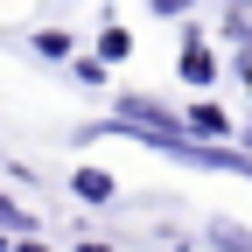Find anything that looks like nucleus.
Wrapping results in <instances>:
<instances>
[{"label":"nucleus","mask_w":252,"mask_h":252,"mask_svg":"<svg viewBox=\"0 0 252 252\" xmlns=\"http://www.w3.org/2000/svg\"><path fill=\"white\" fill-rule=\"evenodd\" d=\"M119 119H126V126H140V133H182L175 112H168V105H154V98H119Z\"/></svg>","instance_id":"f257e3e1"},{"label":"nucleus","mask_w":252,"mask_h":252,"mask_svg":"<svg viewBox=\"0 0 252 252\" xmlns=\"http://www.w3.org/2000/svg\"><path fill=\"white\" fill-rule=\"evenodd\" d=\"M70 189H77L84 203H112V175H105V168H77V175H70Z\"/></svg>","instance_id":"f03ea898"},{"label":"nucleus","mask_w":252,"mask_h":252,"mask_svg":"<svg viewBox=\"0 0 252 252\" xmlns=\"http://www.w3.org/2000/svg\"><path fill=\"white\" fill-rule=\"evenodd\" d=\"M182 77H189V84H210V77H217V56H210L203 42H189V49H182Z\"/></svg>","instance_id":"7ed1b4c3"},{"label":"nucleus","mask_w":252,"mask_h":252,"mask_svg":"<svg viewBox=\"0 0 252 252\" xmlns=\"http://www.w3.org/2000/svg\"><path fill=\"white\" fill-rule=\"evenodd\" d=\"M126 56H133V35H126V28L112 21L105 35H98V63H126Z\"/></svg>","instance_id":"20e7f679"},{"label":"nucleus","mask_w":252,"mask_h":252,"mask_svg":"<svg viewBox=\"0 0 252 252\" xmlns=\"http://www.w3.org/2000/svg\"><path fill=\"white\" fill-rule=\"evenodd\" d=\"M189 126H196V133L217 147V133H224V112H217V105H189Z\"/></svg>","instance_id":"39448f33"},{"label":"nucleus","mask_w":252,"mask_h":252,"mask_svg":"<svg viewBox=\"0 0 252 252\" xmlns=\"http://www.w3.org/2000/svg\"><path fill=\"white\" fill-rule=\"evenodd\" d=\"M210 245H217V252H252V231H238V224H210Z\"/></svg>","instance_id":"423d86ee"},{"label":"nucleus","mask_w":252,"mask_h":252,"mask_svg":"<svg viewBox=\"0 0 252 252\" xmlns=\"http://www.w3.org/2000/svg\"><path fill=\"white\" fill-rule=\"evenodd\" d=\"M28 224H35V217H28L21 203H7V196H0V238H7V231H28Z\"/></svg>","instance_id":"0eeeda50"},{"label":"nucleus","mask_w":252,"mask_h":252,"mask_svg":"<svg viewBox=\"0 0 252 252\" xmlns=\"http://www.w3.org/2000/svg\"><path fill=\"white\" fill-rule=\"evenodd\" d=\"M35 49H42L49 63H63V56H70V35H56V28H42V35H35Z\"/></svg>","instance_id":"6e6552de"},{"label":"nucleus","mask_w":252,"mask_h":252,"mask_svg":"<svg viewBox=\"0 0 252 252\" xmlns=\"http://www.w3.org/2000/svg\"><path fill=\"white\" fill-rule=\"evenodd\" d=\"M182 7H196V0H154V14H182Z\"/></svg>","instance_id":"1a4fd4ad"},{"label":"nucleus","mask_w":252,"mask_h":252,"mask_svg":"<svg viewBox=\"0 0 252 252\" xmlns=\"http://www.w3.org/2000/svg\"><path fill=\"white\" fill-rule=\"evenodd\" d=\"M14 252H49V245H35V238H21V245H14Z\"/></svg>","instance_id":"9d476101"},{"label":"nucleus","mask_w":252,"mask_h":252,"mask_svg":"<svg viewBox=\"0 0 252 252\" xmlns=\"http://www.w3.org/2000/svg\"><path fill=\"white\" fill-rule=\"evenodd\" d=\"M84 252H112V245H84Z\"/></svg>","instance_id":"9b49d317"},{"label":"nucleus","mask_w":252,"mask_h":252,"mask_svg":"<svg viewBox=\"0 0 252 252\" xmlns=\"http://www.w3.org/2000/svg\"><path fill=\"white\" fill-rule=\"evenodd\" d=\"M0 252H7V238H0Z\"/></svg>","instance_id":"f8f14e48"},{"label":"nucleus","mask_w":252,"mask_h":252,"mask_svg":"<svg viewBox=\"0 0 252 252\" xmlns=\"http://www.w3.org/2000/svg\"><path fill=\"white\" fill-rule=\"evenodd\" d=\"M238 7H245V0H238Z\"/></svg>","instance_id":"ddd939ff"}]
</instances>
